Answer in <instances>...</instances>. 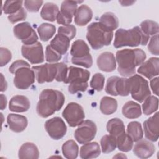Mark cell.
Segmentation results:
<instances>
[{
	"mask_svg": "<svg viewBox=\"0 0 159 159\" xmlns=\"http://www.w3.org/2000/svg\"><path fill=\"white\" fill-rule=\"evenodd\" d=\"M145 52L140 48L123 49L116 52L117 70L124 77H130L135 73V68L146 59Z\"/></svg>",
	"mask_w": 159,
	"mask_h": 159,
	"instance_id": "cell-1",
	"label": "cell"
},
{
	"mask_svg": "<svg viewBox=\"0 0 159 159\" xmlns=\"http://www.w3.org/2000/svg\"><path fill=\"white\" fill-rule=\"evenodd\" d=\"M65 101V96L61 92L52 89H43L39 96L37 113L41 117L47 118L58 111L63 106Z\"/></svg>",
	"mask_w": 159,
	"mask_h": 159,
	"instance_id": "cell-2",
	"label": "cell"
},
{
	"mask_svg": "<svg viewBox=\"0 0 159 159\" xmlns=\"http://www.w3.org/2000/svg\"><path fill=\"white\" fill-rule=\"evenodd\" d=\"M148 40L149 36L145 35L139 26H135L128 30L119 29L115 33L114 47L119 48L125 46L146 45Z\"/></svg>",
	"mask_w": 159,
	"mask_h": 159,
	"instance_id": "cell-3",
	"label": "cell"
},
{
	"mask_svg": "<svg viewBox=\"0 0 159 159\" xmlns=\"http://www.w3.org/2000/svg\"><path fill=\"white\" fill-rule=\"evenodd\" d=\"M89 76L90 72L88 70L71 66L68 68V76L64 83L69 84L68 91L73 94L87 89Z\"/></svg>",
	"mask_w": 159,
	"mask_h": 159,
	"instance_id": "cell-4",
	"label": "cell"
},
{
	"mask_svg": "<svg viewBox=\"0 0 159 159\" xmlns=\"http://www.w3.org/2000/svg\"><path fill=\"white\" fill-rule=\"evenodd\" d=\"M113 35V32L106 31L99 22H93L87 27L86 39L92 48L94 50L110 45Z\"/></svg>",
	"mask_w": 159,
	"mask_h": 159,
	"instance_id": "cell-5",
	"label": "cell"
},
{
	"mask_svg": "<svg viewBox=\"0 0 159 159\" xmlns=\"http://www.w3.org/2000/svg\"><path fill=\"white\" fill-rule=\"evenodd\" d=\"M128 84L132 98L139 102H142L150 96L148 82L139 75H134L128 78Z\"/></svg>",
	"mask_w": 159,
	"mask_h": 159,
	"instance_id": "cell-6",
	"label": "cell"
},
{
	"mask_svg": "<svg viewBox=\"0 0 159 159\" xmlns=\"http://www.w3.org/2000/svg\"><path fill=\"white\" fill-rule=\"evenodd\" d=\"M62 116L71 127L80 125L85 118L84 112L82 106L74 102L68 104L62 112Z\"/></svg>",
	"mask_w": 159,
	"mask_h": 159,
	"instance_id": "cell-7",
	"label": "cell"
},
{
	"mask_svg": "<svg viewBox=\"0 0 159 159\" xmlns=\"http://www.w3.org/2000/svg\"><path fill=\"white\" fill-rule=\"evenodd\" d=\"M97 132V127L94 122L90 120L83 121L75 131L74 137L80 144L88 143L93 140Z\"/></svg>",
	"mask_w": 159,
	"mask_h": 159,
	"instance_id": "cell-8",
	"label": "cell"
},
{
	"mask_svg": "<svg viewBox=\"0 0 159 159\" xmlns=\"http://www.w3.org/2000/svg\"><path fill=\"white\" fill-rule=\"evenodd\" d=\"M13 32L16 38L20 40L24 45H32L37 42L38 36L29 22H22L16 25Z\"/></svg>",
	"mask_w": 159,
	"mask_h": 159,
	"instance_id": "cell-9",
	"label": "cell"
},
{
	"mask_svg": "<svg viewBox=\"0 0 159 159\" xmlns=\"http://www.w3.org/2000/svg\"><path fill=\"white\" fill-rule=\"evenodd\" d=\"M35 78L40 84L45 82H52L55 80L58 73V66L57 63H45L43 65L34 66Z\"/></svg>",
	"mask_w": 159,
	"mask_h": 159,
	"instance_id": "cell-10",
	"label": "cell"
},
{
	"mask_svg": "<svg viewBox=\"0 0 159 159\" xmlns=\"http://www.w3.org/2000/svg\"><path fill=\"white\" fill-rule=\"evenodd\" d=\"M30 66H23L16 71L14 78V86L19 89H27L35 82V75Z\"/></svg>",
	"mask_w": 159,
	"mask_h": 159,
	"instance_id": "cell-11",
	"label": "cell"
},
{
	"mask_svg": "<svg viewBox=\"0 0 159 159\" xmlns=\"http://www.w3.org/2000/svg\"><path fill=\"white\" fill-rule=\"evenodd\" d=\"M83 1H64L62 2L57 17V22L58 24L64 25H69L73 19V17L75 15L77 10L78 4L81 3Z\"/></svg>",
	"mask_w": 159,
	"mask_h": 159,
	"instance_id": "cell-12",
	"label": "cell"
},
{
	"mask_svg": "<svg viewBox=\"0 0 159 159\" xmlns=\"http://www.w3.org/2000/svg\"><path fill=\"white\" fill-rule=\"evenodd\" d=\"M21 53L23 57L28 60L32 64H39L44 61L43 47L39 42L32 45H23Z\"/></svg>",
	"mask_w": 159,
	"mask_h": 159,
	"instance_id": "cell-13",
	"label": "cell"
},
{
	"mask_svg": "<svg viewBox=\"0 0 159 159\" xmlns=\"http://www.w3.org/2000/svg\"><path fill=\"white\" fill-rule=\"evenodd\" d=\"M44 126L48 135L54 140L61 139L65 136L67 131L65 123L59 117H54L47 120Z\"/></svg>",
	"mask_w": 159,
	"mask_h": 159,
	"instance_id": "cell-14",
	"label": "cell"
},
{
	"mask_svg": "<svg viewBox=\"0 0 159 159\" xmlns=\"http://www.w3.org/2000/svg\"><path fill=\"white\" fill-rule=\"evenodd\" d=\"M159 112L143 122V129L145 137L150 141L157 142L159 136Z\"/></svg>",
	"mask_w": 159,
	"mask_h": 159,
	"instance_id": "cell-15",
	"label": "cell"
},
{
	"mask_svg": "<svg viewBox=\"0 0 159 159\" xmlns=\"http://www.w3.org/2000/svg\"><path fill=\"white\" fill-rule=\"evenodd\" d=\"M159 58L151 57L144 61L137 69L139 74L143 75L147 78L151 80L159 74Z\"/></svg>",
	"mask_w": 159,
	"mask_h": 159,
	"instance_id": "cell-16",
	"label": "cell"
},
{
	"mask_svg": "<svg viewBox=\"0 0 159 159\" xmlns=\"http://www.w3.org/2000/svg\"><path fill=\"white\" fill-rule=\"evenodd\" d=\"M155 151V145L149 140L142 139L137 141L133 148L134 153L142 159L150 158L153 155Z\"/></svg>",
	"mask_w": 159,
	"mask_h": 159,
	"instance_id": "cell-17",
	"label": "cell"
},
{
	"mask_svg": "<svg viewBox=\"0 0 159 159\" xmlns=\"http://www.w3.org/2000/svg\"><path fill=\"white\" fill-rule=\"evenodd\" d=\"M96 63L99 69L102 71L112 72L116 68V60L112 52H105L101 53L97 58Z\"/></svg>",
	"mask_w": 159,
	"mask_h": 159,
	"instance_id": "cell-18",
	"label": "cell"
},
{
	"mask_svg": "<svg viewBox=\"0 0 159 159\" xmlns=\"http://www.w3.org/2000/svg\"><path fill=\"white\" fill-rule=\"evenodd\" d=\"M7 122L9 129L16 133L24 131L28 124L26 117L16 114H9L7 117Z\"/></svg>",
	"mask_w": 159,
	"mask_h": 159,
	"instance_id": "cell-19",
	"label": "cell"
},
{
	"mask_svg": "<svg viewBox=\"0 0 159 159\" xmlns=\"http://www.w3.org/2000/svg\"><path fill=\"white\" fill-rule=\"evenodd\" d=\"M30 103L29 99L23 95H16L13 96L9 104V109L12 112H24L29 110Z\"/></svg>",
	"mask_w": 159,
	"mask_h": 159,
	"instance_id": "cell-20",
	"label": "cell"
},
{
	"mask_svg": "<svg viewBox=\"0 0 159 159\" xmlns=\"http://www.w3.org/2000/svg\"><path fill=\"white\" fill-rule=\"evenodd\" d=\"M93 11L87 5H81L75 15V23L78 26H84L88 24L93 17Z\"/></svg>",
	"mask_w": 159,
	"mask_h": 159,
	"instance_id": "cell-21",
	"label": "cell"
},
{
	"mask_svg": "<svg viewBox=\"0 0 159 159\" xmlns=\"http://www.w3.org/2000/svg\"><path fill=\"white\" fill-rule=\"evenodd\" d=\"M70 40H71L68 37L57 33L55 37L51 40L49 45L56 52L63 55L67 52L70 47Z\"/></svg>",
	"mask_w": 159,
	"mask_h": 159,
	"instance_id": "cell-22",
	"label": "cell"
},
{
	"mask_svg": "<svg viewBox=\"0 0 159 159\" xmlns=\"http://www.w3.org/2000/svg\"><path fill=\"white\" fill-rule=\"evenodd\" d=\"M80 157L83 159L97 158L101 154V148L98 142H93L84 143L80 148Z\"/></svg>",
	"mask_w": 159,
	"mask_h": 159,
	"instance_id": "cell-23",
	"label": "cell"
},
{
	"mask_svg": "<svg viewBox=\"0 0 159 159\" xmlns=\"http://www.w3.org/2000/svg\"><path fill=\"white\" fill-rule=\"evenodd\" d=\"M99 24L106 31L113 32L118 27L119 20L114 13L107 12L101 16Z\"/></svg>",
	"mask_w": 159,
	"mask_h": 159,
	"instance_id": "cell-24",
	"label": "cell"
},
{
	"mask_svg": "<svg viewBox=\"0 0 159 159\" xmlns=\"http://www.w3.org/2000/svg\"><path fill=\"white\" fill-rule=\"evenodd\" d=\"M18 157L21 159H37L39 157V152L37 147L34 143L25 142L20 147Z\"/></svg>",
	"mask_w": 159,
	"mask_h": 159,
	"instance_id": "cell-25",
	"label": "cell"
},
{
	"mask_svg": "<svg viewBox=\"0 0 159 159\" xmlns=\"http://www.w3.org/2000/svg\"><path fill=\"white\" fill-rule=\"evenodd\" d=\"M90 50L86 43L81 39H78L73 42L70 54L73 58H80L90 55Z\"/></svg>",
	"mask_w": 159,
	"mask_h": 159,
	"instance_id": "cell-26",
	"label": "cell"
},
{
	"mask_svg": "<svg viewBox=\"0 0 159 159\" xmlns=\"http://www.w3.org/2000/svg\"><path fill=\"white\" fill-rule=\"evenodd\" d=\"M122 112L123 116L128 119H137L142 114L140 104L133 101H129L123 106Z\"/></svg>",
	"mask_w": 159,
	"mask_h": 159,
	"instance_id": "cell-27",
	"label": "cell"
},
{
	"mask_svg": "<svg viewBox=\"0 0 159 159\" xmlns=\"http://www.w3.org/2000/svg\"><path fill=\"white\" fill-rule=\"evenodd\" d=\"M58 12L59 8L57 4L53 2H46L40 11V16L45 20L53 22L57 19Z\"/></svg>",
	"mask_w": 159,
	"mask_h": 159,
	"instance_id": "cell-28",
	"label": "cell"
},
{
	"mask_svg": "<svg viewBox=\"0 0 159 159\" xmlns=\"http://www.w3.org/2000/svg\"><path fill=\"white\" fill-rule=\"evenodd\" d=\"M106 129L109 134L115 138L125 132L124 122L119 118H113L109 120L107 123Z\"/></svg>",
	"mask_w": 159,
	"mask_h": 159,
	"instance_id": "cell-29",
	"label": "cell"
},
{
	"mask_svg": "<svg viewBox=\"0 0 159 159\" xmlns=\"http://www.w3.org/2000/svg\"><path fill=\"white\" fill-rule=\"evenodd\" d=\"M100 111L104 115H111L117 109V101L111 97L104 96L100 101Z\"/></svg>",
	"mask_w": 159,
	"mask_h": 159,
	"instance_id": "cell-30",
	"label": "cell"
},
{
	"mask_svg": "<svg viewBox=\"0 0 159 159\" xmlns=\"http://www.w3.org/2000/svg\"><path fill=\"white\" fill-rule=\"evenodd\" d=\"M127 134L133 142H137L142 139L143 136V132L140 123L137 121H132L129 123L127 128Z\"/></svg>",
	"mask_w": 159,
	"mask_h": 159,
	"instance_id": "cell-31",
	"label": "cell"
},
{
	"mask_svg": "<svg viewBox=\"0 0 159 159\" xmlns=\"http://www.w3.org/2000/svg\"><path fill=\"white\" fill-rule=\"evenodd\" d=\"M78 146L73 140H67L62 145V153L66 158H76L78 155Z\"/></svg>",
	"mask_w": 159,
	"mask_h": 159,
	"instance_id": "cell-32",
	"label": "cell"
},
{
	"mask_svg": "<svg viewBox=\"0 0 159 159\" xmlns=\"http://www.w3.org/2000/svg\"><path fill=\"white\" fill-rule=\"evenodd\" d=\"M37 32L40 40L43 42H47L55 35L56 27L53 24L43 23L38 27Z\"/></svg>",
	"mask_w": 159,
	"mask_h": 159,
	"instance_id": "cell-33",
	"label": "cell"
},
{
	"mask_svg": "<svg viewBox=\"0 0 159 159\" xmlns=\"http://www.w3.org/2000/svg\"><path fill=\"white\" fill-rule=\"evenodd\" d=\"M142 110L145 115L148 116L158 109V99L155 96H149L145 100L142 104Z\"/></svg>",
	"mask_w": 159,
	"mask_h": 159,
	"instance_id": "cell-34",
	"label": "cell"
},
{
	"mask_svg": "<svg viewBox=\"0 0 159 159\" xmlns=\"http://www.w3.org/2000/svg\"><path fill=\"white\" fill-rule=\"evenodd\" d=\"M100 143L103 153H111L117 147L116 138L110 134L104 135L101 139Z\"/></svg>",
	"mask_w": 159,
	"mask_h": 159,
	"instance_id": "cell-35",
	"label": "cell"
},
{
	"mask_svg": "<svg viewBox=\"0 0 159 159\" xmlns=\"http://www.w3.org/2000/svg\"><path fill=\"white\" fill-rule=\"evenodd\" d=\"M117 147L122 152H128L132 149L133 140L127 133H124L116 138Z\"/></svg>",
	"mask_w": 159,
	"mask_h": 159,
	"instance_id": "cell-36",
	"label": "cell"
},
{
	"mask_svg": "<svg viewBox=\"0 0 159 159\" xmlns=\"http://www.w3.org/2000/svg\"><path fill=\"white\" fill-rule=\"evenodd\" d=\"M140 28L147 35H154L158 34L159 32L158 24L153 20H145L141 22Z\"/></svg>",
	"mask_w": 159,
	"mask_h": 159,
	"instance_id": "cell-37",
	"label": "cell"
},
{
	"mask_svg": "<svg viewBox=\"0 0 159 159\" xmlns=\"http://www.w3.org/2000/svg\"><path fill=\"white\" fill-rule=\"evenodd\" d=\"M22 1H6L2 5V11L6 14H13L22 8Z\"/></svg>",
	"mask_w": 159,
	"mask_h": 159,
	"instance_id": "cell-38",
	"label": "cell"
},
{
	"mask_svg": "<svg viewBox=\"0 0 159 159\" xmlns=\"http://www.w3.org/2000/svg\"><path fill=\"white\" fill-rule=\"evenodd\" d=\"M116 91L117 95L127 96L130 94L128 84V78H119L116 83Z\"/></svg>",
	"mask_w": 159,
	"mask_h": 159,
	"instance_id": "cell-39",
	"label": "cell"
},
{
	"mask_svg": "<svg viewBox=\"0 0 159 159\" xmlns=\"http://www.w3.org/2000/svg\"><path fill=\"white\" fill-rule=\"evenodd\" d=\"M104 76L102 74L97 73L94 74L90 81V86L97 91H101L103 89L104 86Z\"/></svg>",
	"mask_w": 159,
	"mask_h": 159,
	"instance_id": "cell-40",
	"label": "cell"
},
{
	"mask_svg": "<svg viewBox=\"0 0 159 159\" xmlns=\"http://www.w3.org/2000/svg\"><path fill=\"white\" fill-rule=\"evenodd\" d=\"M61 55L53 49L50 45H47L45 50V60L49 63L58 61L61 58Z\"/></svg>",
	"mask_w": 159,
	"mask_h": 159,
	"instance_id": "cell-41",
	"label": "cell"
},
{
	"mask_svg": "<svg viewBox=\"0 0 159 159\" xmlns=\"http://www.w3.org/2000/svg\"><path fill=\"white\" fill-rule=\"evenodd\" d=\"M76 33V29L73 25H66L60 26L58 29V34H63L68 38H70V40L73 39Z\"/></svg>",
	"mask_w": 159,
	"mask_h": 159,
	"instance_id": "cell-42",
	"label": "cell"
},
{
	"mask_svg": "<svg viewBox=\"0 0 159 159\" xmlns=\"http://www.w3.org/2000/svg\"><path fill=\"white\" fill-rule=\"evenodd\" d=\"M58 66V73L55 80L58 82L65 81L67 78L68 73V68L66 63L63 62L57 63Z\"/></svg>",
	"mask_w": 159,
	"mask_h": 159,
	"instance_id": "cell-43",
	"label": "cell"
},
{
	"mask_svg": "<svg viewBox=\"0 0 159 159\" xmlns=\"http://www.w3.org/2000/svg\"><path fill=\"white\" fill-rule=\"evenodd\" d=\"M71 63L74 65L81 66L84 68H89L93 65V58L91 54L86 57L80 58H76L72 57Z\"/></svg>",
	"mask_w": 159,
	"mask_h": 159,
	"instance_id": "cell-44",
	"label": "cell"
},
{
	"mask_svg": "<svg viewBox=\"0 0 159 159\" xmlns=\"http://www.w3.org/2000/svg\"><path fill=\"white\" fill-rule=\"evenodd\" d=\"M119 77L117 76H113L107 79V83L105 87L106 92L112 96H116L117 94L116 91V83Z\"/></svg>",
	"mask_w": 159,
	"mask_h": 159,
	"instance_id": "cell-45",
	"label": "cell"
},
{
	"mask_svg": "<svg viewBox=\"0 0 159 159\" xmlns=\"http://www.w3.org/2000/svg\"><path fill=\"white\" fill-rule=\"evenodd\" d=\"M27 17V12L24 8L22 7L20 10H19L16 13L9 15L7 19L12 24H15L19 21L24 20Z\"/></svg>",
	"mask_w": 159,
	"mask_h": 159,
	"instance_id": "cell-46",
	"label": "cell"
},
{
	"mask_svg": "<svg viewBox=\"0 0 159 159\" xmlns=\"http://www.w3.org/2000/svg\"><path fill=\"white\" fill-rule=\"evenodd\" d=\"M148 51L153 55L158 56L159 55V48H158V34L153 35L148 45Z\"/></svg>",
	"mask_w": 159,
	"mask_h": 159,
	"instance_id": "cell-47",
	"label": "cell"
},
{
	"mask_svg": "<svg viewBox=\"0 0 159 159\" xmlns=\"http://www.w3.org/2000/svg\"><path fill=\"white\" fill-rule=\"evenodd\" d=\"M43 3V1H24L25 9L30 12H37Z\"/></svg>",
	"mask_w": 159,
	"mask_h": 159,
	"instance_id": "cell-48",
	"label": "cell"
},
{
	"mask_svg": "<svg viewBox=\"0 0 159 159\" xmlns=\"http://www.w3.org/2000/svg\"><path fill=\"white\" fill-rule=\"evenodd\" d=\"M0 66H4L7 65L12 58V53L10 50L4 47L0 48Z\"/></svg>",
	"mask_w": 159,
	"mask_h": 159,
	"instance_id": "cell-49",
	"label": "cell"
},
{
	"mask_svg": "<svg viewBox=\"0 0 159 159\" xmlns=\"http://www.w3.org/2000/svg\"><path fill=\"white\" fill-rule=\"evenodd\" d=\"M23 66H30V65L25 61L22 60H18L13 62L9 68V71L10 73L14 74L16 71L19 68Z\"/></svg>",
	"mask_w": 159,
	"mask_h": 159,
	"instance_id": "cell-50",
	"label": "cell"
},
{
	"mask_svg": "<svg viewBox=\"0 0 159 159\" xmlns=\"http://www.w3.org/2000/svg\"><path fill=\"white\" fill-rule=\"evenodd\" d=\"M158 79H159L158 77L152 78L150 82L152 90L153 93L157 96L159 95L158 94Z\"/></svg>",
	"mask_w": 159,
	"mask_h": 159,
	"instance_id": "cell-51",
	"label": "cell"
},
{
	"mask_svg": "<svg viewBox=\"0 0 159 159\" xmlns=\"http://www.w3.org/2000/svg\"><path fill=\"white\" fill-rule=\"evenodd\" d=\"M7 83L2 73H1V91L3 92L7 89Z\"/></svg>",
	"mask_w": 159,
	"mask_h": 159,
	"instance_id": "cell-52",
	"label": "cell"
},
{
	"mask_svg": "<svg viewBox=\"0 0 159 159\" xmlns=\"http://www.w3.org/2000/svg\"><path fill=\"white\" fill-rule=\"evenodd\" d=\"M0 98H1V109L4 110L7 106V98H6V96L3 94H1Z\"/></svg>",
	"mask_w": 159,
	"mask_h": 159,
	"instance_id": "cell-53",
	"label": "cell"
},
{
	"mask_svg": "<svg viewBox=\"0 0 159 159\" xmlns=\"http://www.w3.org/2000/svg\"><path fill=\"white\" fill-rule=\"evenodd\" d=\"M122 6H131L132 4H134L135 2V1H119Z\"/></svg>",
	"mask_w": 159,
	"mask_h": 159,
	"instance_id": "cell-54",
	"label": "cell"
},
{
	"mask_svg": "<svg viewBox=\"0 0 159 159\" xmlns=\"http://www.w3.org/2000/svg\"><path fill=\"white\" fill-rule=\"evenodd\" d=\"M113 158H127V157L124 155V154H123V153H117L115 156H114L113 157Z\"/></svg>",
	"mask_w": 159,
	"mask_h": 159,
	"instance_id": "cell-55",
	"label": "cell"
}]
</instances>
